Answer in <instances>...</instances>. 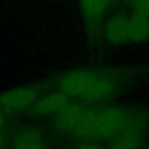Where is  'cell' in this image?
<instances>
[{
    "mask_svg": "<svg viewBox=\"0 0 149 149\" xmlns=\"http://www.w3.org/2000/svg\"><path fill=\"white\" fill-rule=\"evenodd\" d=\"M114 0H80L81 10L86 20L90 35H94L99 29L100 21Z\"/></svg>",
    "mask_w": 149,
    "mask_h": 149,
    "instance_id": "8",
    "label": "cell"
},
{
    "mask_svg": "<svg viewBox=\"0 0 149 149\" xmlns=\"http://www.w3.org/2000/svg\"><path fill=\"white\" fill-rule=\"evenodd\" d=\"M142 149H149V143H147V144H144V147H143Z\"/></svg>",
    "mask_w": 149,
    "mask_h": 149,
    "instance_id": "12",
    "label": "cell"
},
{
    "mask_svg": "<svg viewBox=\"0 0 149 149\" xmlns=\"http://www.w3.org/2000/svg\"><path fill=\"white\" fill-rule=\"evenodd\" d=\"M149 136V122L137 123L104 144L105 149H142Z\"/></svg>",
    "mask_w": 149,
    "mask_h": 149,
    "instance_id": "6",
    "label": "cell"
},
{
    "mask_svg": "<svg viewBox=\"0 0 149 149\" xmlns=\"http://www.w3.org/2000/svg\"><path fill=\"white\" fill-rule=\"evenodd\" d=\"M6 142H7V136L5 134V129H2L0 130V149H5Z\"/></svg>",
    "mask_w": 149,
    "mask_h": 149,
    "instance_id": "10",
    "label": "cell"
},
{
    "mask_svg": "<svg viewBox=\"0 0 149 149\" xmlns=\"http://www.w3.org/2000/svg\"><path fill=\"white\" fill-rule=\"evenodd\" d=\"M49 120L54 132L63 137L104 146L132 126L149 122V109L142 105H83L71 101Z\"/></svg>",
    "mask_w": 149,
    "mask_h": 149,
    "instance_id": "1",
    "label": "cell"
},
{
    "mask_svg": "<svg viewBox=\"0 0 149 149\" xmlns=\"http://www.w3.org/2000/svg\"><path fill=\"white\" fill-rule=\"evenodd\" d=\"M130 85L126 69L112 66H85L70 69L54 79L55 90L71 101L83 105L111 104Z\"/></svg>",
    "mask_w": 149,
    "mask_h": 149,
    "instance_id": "2",
    "label": "cell"
},
{
    "mask_svg": "<svg viewBox=\"0 0 149 149\" xmlns=\"http://www.w3.org/2000/svg\"><path fill=\"white\" fill-rule=\"evenodd\" d=\"M5 114L0 111V130H2L5 128Z\"/></svg>",
    "mask_w": 149,
    "mask_h": 149,
    "instance_id": "11",
    "label": "cell"
},
{
    "mask_svg": "<svg viewBox=\"0 0 149 149\" xmlns=\"http://www.w3.org/2000/svg\"><path fill=\"white\" fill-rule=\"evenodd\" d=\"M42 93L43 87L38 84H22L8 88L0 93V111L10 116L27 113Z\"/></svg>",
    "mask_w": 149,
    "mask_h": 149,
    "instance_id": "4",
    "label": "cell"
},
{
    "mask_svg": "<svg viewBox=\"0 0 149 149\" xmlns=\"http://www.w3.org/2000/svg\"><path fill=\"white\" fill-rule=\"evenodd\" d=\"M70 102L71 100L65 94H63L57 90L48 93L43 92L41 97L35 101L29 113L36 118L50 119L57 113H59Z\"/></svg>",
    "mask_w": 149,
    "mask_h": 149,
    "instance_id": "7",
    "label": "cell"
},
{
    "mask_svg": "<svg viewBox=\"0 0 149 149\" xmlns=\"http://www.w3.org/2000/svg\"><path fill=\"white\" fill-rule=\"evenodd\" d=\"M72 149H105V147L95 142H78Z\"/></svg>",
    "mask_w": 149,
    "mask_h": 149,
    "instance_id": "9",
    "label": "cell"
},
{
    "mask_svg": "<svg viewBox=\"0 0 149 149\" xmlns=\"http://www.w3.org/2000/svg\"><path fill=\"white\" fill-rule=\"evenodd\" d=\"M9 149H49L44 130L36 125L16 128L9 139Z\"/></svg>",
    "mask_w": 149,
    "mask_h": 149,
    "instance_id": "5",
    "label": "cell"
},
{
    "mask_svg": "<svg viewBox=\"0 0 149 149\" xmlns=\"http://www.w3.org/2000/svg\"><path fill=\"white\" fill-rule=\"evenodd\" d=\"M105 38L113 45L142 43L149 41V16L134 12L130 15H116L104 27Z\"/></svg>",
    "mask_w": 149,
    "mask_h": 149,
    "instance_id": "3",
    "label": "cell"
}]
</instances>
